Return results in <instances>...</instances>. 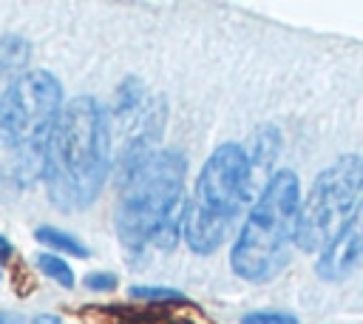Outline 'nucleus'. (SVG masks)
<instances>
[{"mask_svg":"<svg viewBox=\"0 0 363 324\" xmlns=\"http://www.w3.org/2000/svg\"><path fill=\"white\" fill-rule=\"evenodd\" d=\"M108 173V111L94 97H74L62 105L43 145V182L48 199L62 210H85L102 193Z\"/></svg>","mask_w":363,"mask_h":324,"instance_id":"nucleus-1","label":"nucleus"},{"mask_svg":"<svg viewBox=\"0 0 363 324\" xmlns=\"http://www.w3.org/2000/svg\"><path fill=\"white\" fill-rule=\"evenodd\" d=\"M184 173L187 162L173 148L153 151L125 171L113 222L128 250H145L147 244L173 247L176 230H184Z\"/></svg>","mask_w":363,"mask_h":324,"instance_id":"nucleus-2","label":"nucleus"},{"mask_svg":"<svg viewBox=\"0 0 363 324\" xmlns=\"http://www.w3.org/2000/svg\"><path fill=\"white\" fill-rule=\"evenodd\" d=\"M301 213V182L295 171H278L269 176L258 199L252 202L230 250V267L244 281L275 279L292 253Z\"/></svg>","mask_w":363,"mask_h":324,"instance_id":"nucleus-3","label":"nucleus"},{"mask_svg":"<svg viewBox=\"0 0 363 324\" xmlns=\"http://www.w3.org/2000/svg\"><path fill=\"white\" fill-rule=\"evenodd\" d=\"M250 179L252 165L241 145L224 142L207 156L184 210L182 236L193 253L210 256L227 242L233 225L247 207Z\"/></svg>","mask_w":363,"mask_h":324,"instance_id":"nucleus-4","label":"nucleus"},{"mask_svg":"<svg viewBox=\"0 0 363 324\" xmlns=\"http://www.w3.org/2000/svg\"><path fill=\"white\" fill-rule=\"evenodd\" d=\"M363 199V156L343 153L318 173L306 199L301 202L295 247L323 253L337 230L349 222Z\"/></svg>","mask_w":363,"mask_h":324,"instance_id":"nucleus-5","label":"nucleus"},{"mask_svg":"<svg viewBox=\"0 0 363 324\" xmlns=\"http://www.w3.org/2000/svg\"><path fill=\"white\" fill-rule=\"evenodd\" d=\"M62 105V85L54 74L34 68L14 77L0 94V148L45 145Z\"/></svg>","mask_w":363,"mask_h":324,"instance_id":"nucleus-6","label":"nucleus"},{"mask_svg":"<svg viewBox=\"0 0 363 324\" xmlns=\"http://www.w3.org/2000/svg\"><path fill=\"white\" fill-rule=\"evenodd\" d=\"M360 261H363V199H360L357 210L349 216V222L337 230V236L326 244L315 270L323 281H340Z\"/></svg>","mask_w":363,"mask_h":324,"instance_id":"nucleus-7","label":"nucleus"},{"mask_svg":"<svg viewBox=\"0 0 363 324\" xmlns=\"http://www.w3.org/2000/svg\"><path fill=\"white\" fill-rule=\"evenodd\" d=\"M34 242L51 247L54 253H68V256L88 259V247H85L77 236H71V233H65V230H60V227H51V225H40V227L34 230Z\"/></svg>","mask_w":363,"mask_h":324,"instance_id":"nucleus-8","label":"nucleus"},{"mask_svg":"<svg viewBox=\"0 0 363 324\" xmlns=\"http://www.w3.org/2000/svg\"><path fill=\"white\" fill-rule=\"evenodd\" d=\"M34 264L40 273H45L51 281H57L60 287H74V270L65 259H60L57 253H37Z\"/></svg>","mask_w":363,"mask_h":324,"instance_id":"nucleus-9","label":"nucleus"},{"mask_svg":"<svg viewBox=\"0 0 363 324\" xmlns=\"http://www.w3.org/2000/svg\"><path fill=\"white\" fill-rule=\"evenodd\" d=\"M130 298H142V301H184V296L176 287H162V284H133Z\"/></svg>","mask_w":363,"mask_h":324,"instance_id":"nucleus-10","label":"nucleus"},{"mask_svg":"<svg viewBox=\"0 0 363 324\" xmlns=\"http://www.w3.org/2000/svg\"><path fill=\"white\" fill-rule=\"evenodd\" d=\"M241 324H298V315L286 310H250L241 315Z\"/></svg>","mask_w":363,"mask_h":324,"instance_id":"nucleus-11","label":"nucleus"},{"mask_svg":"<svg viewBox=\"0 0 363 324\" xmlns=\"http://www.w3.org/2000/svg\"><path fill=\"white\" fill-rule=\"evenodd\" d=\"M85 287H88V290H113V287H116V276L108 273V270L88 273V276H85Z\"/></svg>","mask_w":363,"mask_h":324,"instance_id":"nucleus-12","label":"nucleus"},{"mask_svg":"<svg viewBox=\"0 0 363 324\" xmlns=\"http://www.w3.org/2000/svg\"><path fill=\"white\" fill-rule=\"evenodd\" d=\"M0 324H31V321H26L20 313H9V310H0Z\"/></svg>","mask_w":363,"mask_h":324,"instance_id":"nucleus-13","label":"nucleus"},{"mask_svg":"<svg viewBox=\"0 0 363 324\" xmlns=\"http://www.w3.org/2000/svg\"><path fill=\"white\" fill-rule=\"evenodd\" d=\"M11 253H14V247H11V242H9L6 236H0V264H6V261L11 259Z\"/></svg>","mask_w":363,"mask_h":324,"instance_id":"nucleus-14","label":"nucleus"},{"mask_svg":"<svg viewBox=\"0 0 363 324\" xmlns=\"http://www.w3.org/2000/svg\"><path fill=\"white\" fill-rule=\"evenodd\" d=\"M31 324H62V318L54 315V313H40V315H34Z\"/></svg>","mask_w":363,"mask_h":324,"instance_id":"nucleus-15","label":"nucleus"}]
</instances>
